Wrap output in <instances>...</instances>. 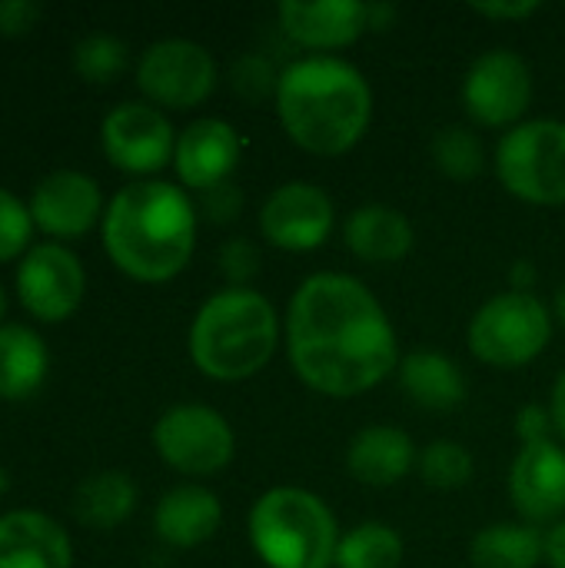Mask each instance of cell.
<instances>
[{
    "instance_id": "obj_1",
    "label": "cell",
    "mask_w": 565,
    "mask_h": 568,
    "mask_svg": "<svg viewBox=\"0 0 565 568\" xmlns=\"http://www.w3.org/2000/svg\"><path fill=\"white\" fill-rule=\"evenodd\" d=\"M286 356L296 376L323 396H360L400 369L396 329L366 283L316 273L286 310Z\"/></svg>"
},
{
    "instance_id": "obj_2",
    "label": "cell",
    "mask_w": 565,
    "mask_h": 568,
    "mask_svg": "<svg viewBox=\"0 0 565 568\" xmlns=\"http://www.w3.org/2000/svg\"><path fill=\"white\" fill-rule=\"evenodd\" d=\"M100 230L120 273L140 283H167L193 256L196 206L176 183L133 180L113 193Z\"/></svg>"
},
{
    "instance_id": "obj_3",
    "label": "cell",
    "mask_w": 565,
    "mask_h": 568,
    "mask_svg": "<svg viewBox=\"0 0 565 568\" xmlns=\"http://www.w3.org/2000/svg\"><path fill=\"white\" fill-rule=\"evenodd\" d=\"M276 113L286 136L306 153L343 156L363 140L373 120V90L340 57H303L280 73Z\"/></svg>"
},
{
    "instance_id": "obj_4",
    "label": "cell",
    "mask_w": 565,
    "mask_h": 568,
    "mask_svg": "<svg viewBox=\"0 0 565 568\" xmlns=\"http://www.w3.org/2000/svg\"><path fill=\"white\" fill-rule=\"evenodd\" d=\"M280 346V316L273 303L250 286L213 293L190 323V359L216 383L256 376Z\"/></svg>"
},
{
    "instance_id": "obj_5",
    "label": "cell",
    "mask_w": 565,
    "mask_h": 568,
    "mask_svg": "<svg viewBox=\"0 0 565 568\" xmlns=\"http://www.w3.org/2000/svg\"><path fill=\"white\" fill-rule=\"evenodd\" d=\"M250 542L266 568H333L340 526L320 496L280 486L253 503Z\"/></svg>"
},
{
    "instance_id": "obj_6",
    "label": "cell",
    "mask_w": 565,
    "mask_h": 568,
    "mask_svg": "<svg viewBox=\"0 0 565 568\" xmlns=\"http://www.w3.org/2000/svg\"><path fill=\"white\" fill-rule=\"evenodd\" d=\"M503 186L536 206L565 203V123L529 120L503 133L496 146Z\"/></svg>"
},
{
    "instance_id": "obj_7",
    "label": "cell",
    "mask_w": 565,
    "mask_h": 568,
    "mask_svg": "<svg viewBox=\"0 0 565 568\" xmlns=\"http://www.w3.org/2000/svg\"><path fill=\"white\" fill-rule=\"evenodd\" d=\"M553 336V316L533 293H500L483 303L470 323V349L490 366H526L533 363Z\"/></svg>"
},
{
    "instance_id": "obj_8",
    "label": "cell",
    "mask_w": 565,
    "mask_h": 568,
    "mask_svg": "<svg viewBox=\"0 0 565 568\" xmlns=\"http://www.w3.org/2000/svg\"><path fill=\"white\" fill-rule=\"evenodd\" d=\"M153 449L170 469L183 476H213L233 459L236 439L230 423L216 409L180 403L157 419Z\"/></svg>"
},
{
    "instance_id": "obj_9",
    "label": "cell",
    "mask_w": 565,
    "mask_h": 568,
    "mask_svg": "<svg viewBox=\"0 0 565 568\" xmlns=\"http://www.w3.org/2000/svg\"><path fill=\"white\" fill-rule=\"evenodd\" d=\"M137 87L153 106L190 110L213 93L216 60L196 40H157L137 60Z\"/></svg>"
},
{
    "instance_id": "obj_10",
    "label": "cell",
    "mask_w": 565,
    "mask_h": 568,
    "mask_svg": "<svg viewBox=\"0 0 565 568\" xmlns=\"http://www.w3.org/2000/svg\"><path fill=\"white\" fill-rule=\"evenodd\" d=\"M17 300L20 306L43 320L63 323L77 313L87 293V273L80 256L63 243H33L17 263Z\"/></svg>"
},
{
    "instance_id": "obj_11",
    "label": "cell",
    "mask_w": 565,
    "mask_h": 568,
    "mask_svg": "<svg viewBox=\"0 0 565 568\" xmlns=\"http://www.w3.org/2000/svg\"><path fill=\"white\" fill-rule=\"evenodd\" d=\"M100 146L117 170L147 176L173 163L176 133L160 106L147 100H123L103 116Z\"/></svg>"
},
{
    "instance_id": "obj_12",
    "label": "cell",
    "mask_w": 565,
    "mask_h": 568,
    "mask_svg": "<svg viewBox=\"0 0 565 568\" xmlns=\"http://www.w3.org/2000/svg\"><path fill=\"white\" fill-rule=\"evenodd\" d=\"M463 103L480 126H519V116L533 103V73L526 60L506 47L476 57L463 80Z\"/></svg>"
},
{
    "instance_id": "obj_13",
    "label": "cell",
    "mask_w": 565,
    "mask_h": 568,
    "mask_svg": "<svg viewBox=\"0 0 565 568\" xmlns=\"http://www.w3.org/2000/svg\"><path fill=\"white\" fill-rule=\"evenodd\" d=\"M333 200L323 193V186L293 180L276 186L263 210H260V233L270 240V246L286 253H310L323 246L333 233Z\"/></svg>"
},
{
    "instance_id": "obj_14",
    "label": "cell",
    "mask_w": 565,
    "mask_h": 568,
    "mask_svg": "<svg viewBox=\"0 0 565 568\" xmlns=\"http://www.w3.org/2000/svg\"><path fill=\"white\" fill-rule=\"evenodd\" d=\"M33 226L57 240H77L103 223V193L100 183L80 170H53L33 183L30 193Z\"/></svg>"
},
{
    "instance_id": "obj_15",
    "label": "cell",
    "mask_w": 565,
    "mask_h": 568,
    "mask_svg": "<svg viewBox=\"0 0 565 568\" xmlns=\"http://www.w3.org/2000/svg\"><path fill=\"white\" fill-rule=\"evenodd\" d=\"M240 133L220 116H200L176 133L173 166L183 186L213 190L230 180L240 163Z\"/></svg>"
},
{
    "instance_id": "obj_16",
    "label": "cell",
    "mask_w": 565,
    "mask_h": 568,
    "mask_svg": "<svg viewBox=\"0 0 565 568\" xmlns=\"http://www.w3.org/2000/svg\"><path fill=\"white\" fill-rule=\"evenodd\" d=\"M509 496L526 523H553L565 513V449L549 439L523 446L509 466Z\"/></svg>"
},
{
    "instance_id": "obj_17",
    "label": "cell",
    "mask_w": 565,
    "mask_h": 568,
    "mask_svg": "<svg viewBox=\"0 0 565 568\" xmlns=\"http://www.w3.org/2000/svg\"><path fill=\"white\" fill-rule=\"evenodd\" d=\"M276 13L283 33L306 50H343L370 30V7L360 0H286Z\"/></svg>"
},
{
    "instance_id": "obj_18",
    "label": "cell",
    "mask_w": 565,
    "mask_h": 568,
    "mask_svg": "<svg viewBox=\"0 0 565 568\" xmlns=\"http://www.w3.org/2000/svg\"><path fill=\"white\" fill-rule=\"evenodd\" d=\"M0 568H73L67 529L33 509L0 516Z\"/></svg>"
},
{
    "instance_id": "obj_19",
    "label": "cell",
    "mask_w": 565,
    "mask_h": 568,
    "mask_svg": "<svg viewBox=\"0 0 565 568\" xmlns=\"http://www.w3.org/2000/svg\"><path fill=\"white\" fill-rule=\"evenodd\" d=\"M223 523V506L220 499L203 489V486H173L170 493L160 496L153 509V529L157 536L173 546V549H193L213 539V532Z\"/></svg>"
},
{
    "instance_id": "obj_20",
    "label": "cell",
    "mask_w": 565,
    "mask_h": 568,
    "mask_svg": "<svg viewBox=\"0 0 565 568\" xmlns=\"http://www.w3.org/2000/svg\"><path fill=\"white\" fill-rule=\"evenodd\" d=\"M346 250L373 266H390L410 256L413 250V223L386 203H363L350 213L343 226Z\"/></svg>"
},
{
    "instance_id": "obj_21",
    "label": "cell",
    "mask_w": 565,
    "mask_h": 568,
    "mask_svg": "<svg viewBox=\"0 0 565 568\" xmlns=\"http://www.w3.org/2000/svg\"><path fill=\"white\" fill-rule=\"evenodd\" d=\"M420 463V453L413 439L396 426H366L353 436L346 449V469L363 486H396L413 466Z\"/></svg>"
},
{
    "instance_id": "obj_22",
    "label": "cell",
    "mask_w": 565,
    "mask_h": 568,
    "mask_svg": "<svg viewBox=\"0 0 565 568\" xmlns=\"http://www.w3.org/2000/svg\"><path fill=\"white\" fill-rule=\"evenodd\" d=\"M400 386L406 396L430 413H450L466 403V376L460 363H453L440 349H413L400 363Z\"/></svg>"
},
{
    "instance_id": "obj_23",
    "label": "cell",
    "mask_w": 565,
    "mask_h": 568,
    "mask_svg": "<svg viewBox=\"0 0 565 568\" xmlns=\"http://www.w3.org/2000/svg\"><path fill=\"white\" fill-rule=\"evenodd\" d=\"M50 373V349L43 336L20 323L0 326V399H30Z\"/></svg>"
},
{
    "instance_id": "obj_24",
    "label": "cell",
    "mask_w": 565,
    "mask_h": 568,
    "mask_svg": "<svg viewBox=\"0 0 565 568\" xmlns=\"http://www.w3.org/2000/svg\"><path fill=\"white\" fill-rule=\"evenodd\" d=\"M133 509H137V486L120 469L93 473L73 489V516L87 529L110 532L123 526L133 516Z\"/></svg>"
},
{
    "instance_id": "obj_25",
    "label": "cell",
    "mask_w": 565,
    "mask_h": 568,
    "mask_svg": "<svg viewBox=\"0 0 565 568\" xmlns=\"http://www.w3.org/2000/svg\"><path fill=\"white\" fill-rule=\"evenodd\" d=\"M546 559V536L533 523H496L476 532L473 568H536Z\"/></svg>"
},
{
    "instance_id": "obj_26",
    "label": "cell",
    "mask_w": 565,
    "mask_h": 568,
    "mask_svg": "<svg viewBox=\"0 0 565 568\" xmlns=\"http://www.w3.org/2000/svg\"><path fill=\"white\" fill-rule=\"evenodd\" d=\"M403 566V539L386 523H360L346 536H340L333 568H400Z\"/></svg>"
},
{
    "instance_id": "obj_27",
    "label": "cell",
    "mask_w": 565,
    "mask_h": 568,
    "mask_svg": "<svg viewBox=\"0 0 565 568\" xmlns=\"http://www.w3.org/2000/svg\"><path fill=\"white\" fill-rule=\"evenodd\" d=\"M430 156H433V163H436V170L443 176L460 180V183L476 180L483 173V166H486V150H483L480 133L470 130V126H456V123L443 126L433 136Z\"/></svg>"
},
{
    "instance_id": "obj_28",
    "label": "cell",
    "mask_w": 565,
    "mask_h": 568,
    "mask_svg": "<svg viewBox=\"0 0 565 568\" xmlns=\"http://www.w3.org/2000/svg\"><path fill=\"white\" fill-rule=\"evenodd\" d=\"M73 70L87 80V83H110L127 70L130 50L120 37L93 30L87 37H80L73 43Z\"/></svg>"
},
{
    "instance_id": "obj_29",
    "label": "cell",
    "mask_w": 565,
    "mask_h": 568,
    "mask_svg": "<svg viewBox=\"0 0 565 568\" xmlns=\"http://www.w3.org/2000/svg\"><path fill=\"white\" fill-rule=\"evenodd\" d=\"M423 483L430 489H463L470 479H473V456L466 446L460 443H450V439H440V443H430L423 453H420V463H416Z\"/></svg>"
},
{
    "instance_id": "obj_30",
    "label": "cell",
    "mask_w": 565,
    "mask_h": 568,
    "mask_svg": "<svg viewBox=\"0 0 565 568\" xmlns=\"http://www.w3.org/2000/svg\"><path fill=\"white\" fill-rule=\"evenodd\" d=\"M33 230L37 226H33L30 206L7 186H0V263L23 256L30 250Z\"/></svg>"
},
{
    "instance_id": "obj_31",
    "label": "cell",
    "mask_w": 565,
    "mask_h": 568,
    "mask_svg": "<svg viewBox=\"0 0 565 568\" xmlns=\"http://www.w3.org/2000/svg\"><path fill=\"white\" fill-rule=\"evenodd\" d=\"M233 87L240 97L246 100H263V97H276V87H280V73H273L270 60L250 53V57H240L236 67H233Z\"/></svg>"
},
{
    "instance_id": "obj_32",
    "label": "cell",
    "mask_w": 565,
    "mask_h": 568,
    "mask_svg": "<svg viewBox=\"0 0 565 568\" xmlns=\"http://www.w3.org/2000/svg\"><path fill=\"white\" fill-rule=\"evenodd\" d=\"M220 270L230 286H246L260 273V250L246 236H233L220 246Z\"/></svg>"
},
{
    "instance_id": "obj_33",
    "label": "cell",
    "mask_w": 565,
    "mask_h": 568,
    "mask_svg": "<svg viewBox=\"0 0 565 568\" xmlns=\"http://www.w3.org/2000/svg\"><path fill=\"white\" fill-rule=\"evenodd\" d=\"M240 206H243V196H240L236 183H230V180L220 183V186H213V190H203L200 193V210H203V216L210 223H230V220H236Z\"/></svg>"
},
{
    "instance_id": "obj_34",
    "label": "cell",
    "mask_w": 565,
    "mask_h": 568,
    "mask_svg": "<svg viewBox=\"0 0 565 568\" xmlns=\"http://www.w3.org/2000/svg\"><path fill=\"white\" fill-rule=\"evenodd\" d=\"M516 433H519L523 446L549 443V439H553V433H556L549 406H539V403L523 406V409H519V416H516Z\"/></svg>"
},
{
    "instance_id": "obj_35",
    "label": "cell",
    "mask_w": 565,
    "mask_h": 568,
    "mask_svg": "<svg viewBox=\"0 0 565 568\" xmlns=\"http://www.w3.org/2000/svg\"><path fill=\"white\" fill-rule=\"evenodd\" d=\"M40 17H43V3L37 0H0V33L7 37L30 33Z\"/></svg>"
},
{
    "instance_id": "obj_36",
    "label": "cell",
    "mask_w": 565,
    "mask_h": 568,
    "mask_svg": "<svg viewBox=\"0 0 565 568\" xmlns=\"http://www.w3.org/2000/svg\"><path fill=\"white\" fill-rule=\"evenodd\" d=\"M473 10L476 13H483V17H493V20H523V17H529V13H536L539 10V0H496V3H473Z\"/></svg>"
},
{
    "instance_id": "obj_37",
    "label": "cell",
    "mask_w": 565,
    "mask_h": 568,
    "mask_svg": "<svg viewBox=\"0 0 565 568\" xmlns=\"http://www.w3.org/2000/svg\"><path fill=\"white\" fill-rule=\"evenodd\" d=\"M546 562L553 568H565V519L556 523L546 536Z\"/></svg>"
},
{
    "instance_id": "obj_38",
    "label": "cell",
    "mask_w": 565,
    "mask_h": 568,
    "mask_svg": "<svg viewBox=\"0 0 565 568\" xmlns=\"http://www.w3.org/2000/svg\"><path fill=\"white\" fill-rule=\"evenodd\" d=\"M549 413H553V426H556V433L563 436V443H565V369L559 373V379L553 383Z\"/></svg>"
},
{
    "instance_id": "obj_39",
    "label": "cell",
    "mask_w": 565,
    "mask_h": 568,
    "mask_svg": "<svg viewBox=\"0 0 565 568\" xmlns=\"http://www.w3.org/2000/svg\"><path fill=\"white\" fill-rule=\"evenodd\" d=\"M393 20H396V7H390V3H376V7H370V30H390L393 27Z\"/></svg>"
},
{
    "instance_id": "obj_40",
    "label": "cell",
    "mask_w": 565,
    "mask_h": 568,
    "mask_svg": "<svg viewBox=\"0 0 565 568\" xmlns=\"http://www.w3.org/2000/svg\"><path fill=\"white\" fill-rule=\"evenodd\" d=\"M509 280H513V290H516V293H529V286L536 283V270H533V263H526V260H523V263H516Z\"/></svg>"
},
{
    "instance_id": "obj_41",
    "label": "cell",
    "mask_w": 565,
    "mask_h": 568,
    "mask_svg": "<svg viewBox=\"0 0 565 568\" xmlns=\"http://www.w3.org/2000/svg\"><path fill=\"white\" fill-rule=\"evenodd\" d=\"M556 320L565 326V286H559V293H556Z\"/></svg>"
},
{
    "instance_id": "obj_42",
    "label": "cell",
    "mask_w": 565,
    "mask_h": 568,
    "mask_svg": "<svg viewBox=\"0 0 565 568\" xmlns=\"http://www.w3.org/2000/svg\"><path fill=\"white\" fill-rule=\"evenodd\" d=\"M7 489H10V476H7V469L0 466V496H3Z\"/></svg>"
},
{
    "instance_id": "obj_43",
    "label": "cell",
    "mask_w": 565,
    "mask_h": 568,
    "mask_svg": "<svg viewBox=\"0 0 565 568\" xmlns=\"http://www.w3.org/2000/svg\"><path fill=\"white\" fill-rule=\"evenodd\" d=\"M3 316H7V293H3V286H0V326H3Z\"/></svg>"
}]
</instances>
